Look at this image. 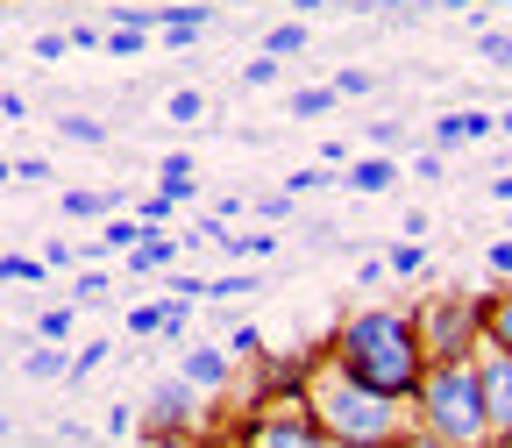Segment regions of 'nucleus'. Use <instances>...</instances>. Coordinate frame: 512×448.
I'll return each instance as SVG.
<instances>
[{"instance_id":"obj_28","label":"nucleus","mask_w":512,"mask_h":448,"mask_svg":"<svg viewBox=\"0 0 512 448\" xmlns=\"http://www.w3.org/2000/svg\"><path fill=\"white\" fill-rule=\"evenodd\" d=\"M292 214H299V200L285 185H271V192H256V200H249V221H292Z\"/></svg>"},{"instance_id":"obj_39","label":"nucleus","mask_w":512,"mask_h":448,"mask_svg":"<svg viewBox=\"0 0 512 448\" xmlns=\"http://www.w3.org/2000/svg\"><path fill=\"white\" fill-rule=\"evenodd\" d=\"M484 264H491L498 278H512V235H498V242H484Z\"/></svg>"},{"instance_id":"obj_26","label":"nucleus","mask_w":512,"mask_h":448,"mask_svg":"<svg viewBox=\"0 0 512 448\" xmlns=\"http://www.w3.org/2000/svg\"><path fill=\"white\" fill-rule=\"evenodd\" d=\"M50 278V264H43V256H22V249H8V256H0V285H43Z\"/></svg>"},{"instance_id":"obj_12","label":"nucleus","mask_w":512,"mask_h":448,"mask_svg":"<svg viewBox=\"0 0 512 448\" xmlns=\"http://www.w3.org/2000/svg\"><path fill=\"white\" fill-rule=\"evenodd\" d=\"M278 249H285L278 221H249V228H228V235H221V256H228V264H271Z\"/></svg>"},{"instance_id":"obj_17","label":"nucleus","mask_w":512,"mask_h":448,"mask_svg":"<svg viewBox=\"0 0 512 448\" xmlns=\"http://www.w3.org/2000/svg\"><path fill=\"white\" fill-rule=\"evenodd\" d=\"M328 185H342V164H320V157H313V164H299V171H285V192H292V200H299V207L313 200V192H328Z\"/></svg>"},{"instance_id":"obj_11","label":"nucleus","mask_w":512,"mask_h":448,"mask_svg":"<svg viewBox=\"0 0 512 448\" xmlns=\"http://www.w3.org/2000/svg\"><path fill=\"white\" fill-rule=\"evenodd\" d=\"M207 29H214V0H171V8H157V36L171 50H192Z\"/></svg>"},{"instance_id":"obj_36","label":"nucleus","mask_w":512,"mask_h":448,"mask_svg":"<svg viewBox=\"0 0 512 448\" xmlns=\"http://www.w3.org/2000/svg\"><path fill=\"white\" fill-rule=\"evenodd\" d=\"M107 441H136V406H107Z\"/></svg>"},{"instance_id":"obj_32","label":"nucleus","mask_w":512,"mask_h":448,"mask_svg":"<svg viewBox=\"0 0 512 448\" xmlns=\"http://www.w3.org/2000/svg\"><path fill=\"white\" fill-rule=\"evenodd\" d=\"M363 136H370V150H406V143H413V128H406V121H370Z\"/></svg>"},{"instance_id":"obj_49","label":"nucleus","mask_w":512,"mask_h":448,"mask_svg":"<svg viewBox=\"0 0 512 448\" xmlns=\"http://www.w3.org/2000/svg\"><path fill=\"white\" fill-rule=\"evenodd\" d=\"M498 128H505V136H512V114H498Z\"/></svg>"},{"instance_id":"obj_30","label":"nucleus","mask_w":512,"mask_h":448,"mask_svg":"<svg viewBox=\"0 0 512 448\" xmlns=\"http://www.w3.org/2000/svg\"><path fill=\"white\" fill-rule=\"evenodd\" d=\"M72 328H79V306H43L36 313V335L43 342H72Z\"/></svg>"},{"instance_id":"obj_38","label":"nucleus","mask_w":512,"mask_h":448,"mask_svg":"<svg viewBox=\"0 0 512 448\" xmlns=\"http://www.w3.org/2000/svg\"><path fill=\"white\" fill-rule=\"evenodd\" d=\"M384 278H392V264H384V256L370 249V256H363V264H356V285L370 292V285H384Z\"/></svg>"},{"instance_id":"obj_51","label":"nucleus","mask_w":512,"mask_h":448,"mask_svg":"<svg viewBox=\"0 0 512 448\" xmlns=\"http://www.w3.org/2000/svg\"><path fill=\"white\" fill-rule=\"evenodd\" d=\"M0 256H8V249H0Z\"/></svg>"},{"instance_id":"obj_46","label":"nucleus","mask_w":512,"mask_h":448,"mask_svg":"<svg viewBox=\"0 0 512 448\" xmlns=\"http://www.w3.org/2000/svg\"><path fill=\"white\" fill-rule=\"evenodd\" d=\"M320 8H335V0H292V15H306V22H313Z\"/></svg>"},{"instance_id":"obj_42","label":"nucleus","mask_w":512,"mask_h":448,"mask_svg":"<svg viewBox=\"0 0 512 448\" xmlns=\"http://www.w3.org/2000/svg\"><path fill=\"white\" fill-rule=\"evenodd\" d=\"M64 50H72V36H64V29H50V36H36V57H43V64H57Z\"/></svg>"},{"instance_id":"obj_8","label":"nucleus","mask_w":512,"mask_h":448,"mask_svg":"<svg viewBox=\"0 0 512 448\" xmlns=\"http://www.w3.org/2000/svg\"><path fill=\"white\" fill-rule=\"evenodd\" d=\"M235 370H242V356H235L228 342H192V349L178 356V377H192L207 399H214V392H228V384H235Z\"/></svg>"},{"instance_id":"obj_5","label":"nucleus","mask_w":512,"mask_h":448,"mask_svg":"<svg viewBox=\"0 0 512 448\" xmlns=\"http://www.w3.org/2000/svg\"><path fill=\"white\" fill-rule=\"evenodd\" d=\"M242 441H256V448H313L320 420H313L306 392H256V413H249Z\"/></svg>"},{"instance_id":"obj_34","label":"nucleus","mask_w":512,"mask_h":448,"mask_svg":"<svg viewBox=\"0 0 512 448\" xmlns=\"http://www.w3.org/2000/svg\"><path fill=\"white\" fill-rule=\"evenodd\" d=\"M335 93H342V100H370V93H377V79L363 72V64H342V72H335Z\"/></svg>"},{"instance_id":"obj_43","label":"nucleus","mask_w":512,"mask_h":448,"mask_svg":"<svg viewBox=\"0 0 512 448\" xmlns=\"http://www.w3.org/2000/svg\"><path fill=\"white\" fill-rule=\"evenodd\" d=\"M15 178H22V185H43V178H50V157H15Z\"/></svg>"},{"instance_id":"obj_23","label":"nucleus","mask_w":512,"mask_h":448,"mask_svg":"<svg viewBox=\"0 0 512 448\" xmlns=\"http://www.w3.org/2000/svg\"><path fill=\"white\" fill-rule=\"evenodd\" d=\"M256 285H264V271H256V264H235V271H214V278H207V299H242V292H256Z\"/></svg>"},{"instance_id":"obj_35","label":"nucleus","mask_w":512,"mask_h":448,"mask_svg":"<svg viewBox=\"0 0 512 448\" xmlns=\"http://www.w3.org/2000/svg\"><path fill=\"white\" fill-rule=\"evenodd\" d=\"M221 342H228V349H235L242 363H256V356H264V335H256V328H249V320H242V328H228Z\"/></svg>"},{"instance_id":"obj_7","label":"nucleus","mask_w":512,"mask_h":448,"mask_svg":"<svg viewBox=\"0 0 512 448\" xmlns=\"http://www.w3.org/2000/svg\"><path fill=\"white\" fill-rule=\"evenodd\" d=\"M477 384H484V413H491V441L512 434V349L477 342Z\"/></svg>"},{"instance_id":"obj_45","label":"nucleus","mask_w":512,"mask_h":448,"mask_svg":"<svg viewBox=\"0 0 512 448\" xmlns=\"http://www.w3.org/2000/svg\"><path fill=\"white\" fill-rule=\"evenodd\" d=\"M484 192H491V200H498V207H505V200H512V171H498V178H491V185H484Z\"/></svg>"},{"instance_id":"obj_47","label":"nucleus","mask_w":512,"mask_h":448,"mask_svg":"<svg viewBox=\"0 0 512 448\" xmlns=\"http://www.w3.org/2000/svg\"><path fill=\"white\" fill-rule=\"evenodd\" d=\"M0 441H15V420H8V413H0Z\"/></svg>"},{"instance_id":"obj_29","label":"nucleus","mask_w":512,"mask_h":448,"mask_svg":"<svg viewBox=\"0 0 512 448\" xmlns=\"http://www.w3.org/2000/svg\"><path fill=\"white\" fill-rule=\"evenodd\" d=\"M164 114H171L178 128H192V121H207V93H200V86H178V93L164 100Z\"/></svg>"},{"instance_id":"obj_40","label":"nucleus","mask_w":512,"mask_h":448,"mask_svg":"<svg viewBox=\"0 0 512 448\" xmlns=\"http://www.w3.org/2000/svg\"><path fill=\"white\" fill-rule=\"evenodd\" d=\"M43 264L50 271H72L79 264V242H43Z\"/></svg>"},{"instance_id":"obj_2","label":"nucleus","mask_w":512,"mask_h":448,"mask_svg":"<svg viewBox=\"0 0 512 448\" xmlns=\"http://www.w3.org/2000/svg\"><path fill=\"white\" fill-rule=\"evenodd\" d=\"M306 406L320 420V441H349V448H384L406 434V399H384L370 384H356L328 349H320L313 377H306Z\"/></svg>"},{"instance_id":"obj_41","label":"nucleus","mask_w":512,"mask_h":448,"mask_svg":"<svg viewBox=\"0 0 512 448\" xmlns=\"http://www.w3.org/2000/svg\"><path fill=\"white\" fill-rule=\"evenodd\" d=\"M107 292V271H79V292H72V306H93Z\"/></svg>"},{"instance_id":"obj_33","label":"nucleus","mask_w":512,"mask_h":448,"mask_svg":"<svg viewBox=\"0 0 512 448\" xmlns=\"http://www.w3.org/2000/svg\"><path fill=\"white\" fill-rule=\"evenodd\" d=\"M100 50H114V57H143V50H150V29H114V22H107V43H100Z\"/></svg>"},{"instance_id":"obj_25","label":"nucleus","mask_w":512,"mask_h":448,"mask_svg":"<svg viewBox=\"0 0 512 448\" xmlns=\"http://www.w3.org/2000/svg\"><path fill=\"white\" fill-rule=\"evenodd\" d=\"M484 342L512 349V292H491V299H484Z\"/></svg>"},{"instance_id":"obj_14","label":"nucleus","mask_w":512,"mask_h":448,"mask_svg":"<svg viewBox=\"0 0 512 448\" xmlns=\"http://www.w3.org/2000/svg\"><path fill=\"white\" fill-rule=\"evenodd\" d=\"M192 178H200V157H192V150H164V157H157V185L171 192L178 207L200 200V185H192Z\"/></svg>"},{"instance_id":"obj_16","label":"nucleus","mask_w":512,"mask_h":448,"mask_svg":"<svg viewBox=\"0 0 512 448\" xmlns=\"http://www.w3.org/2000/svg\"><path fill=\"white\" fill-rule=\"evenodd\" d=\"M136 235H143V221H136V214H121V207H114V214L100 221V235L86 242V256H121V249H128V242H136Z\"/></svg>"},{"instance_id":"obj_24","label":"nucleus","mask_w":512,"mask_h":448,"mask_svg":"<svg viewBox=\"0 0 512 448\" xmlns=\"http://www.w3.org/2000/svg\"><path fill=\"white\" fill-rule=\"evenodd\" d=\"M278 79H285V57H278V50H256V57L242 64V86H249V93H271Z\"/></svg>"},{"instance_id":"obj_13","label":"nucleus","mask_w":512,"mask_h":448,"mask_svg":"<svg viewBox=\"0 0 512 448\" xmlns=\"http://www.w3.org/2000/svg\"><path fill=\"white\" fill-rule=\"evenodd\" d=\"M342 185H349V192H370V200H377V192H392V185H399V157H392V150H363V157L342 164Z\"/></svg>"},{"instance_id":"obj_4","label":"nucleus","mask_w":512,"mask_h":448,"mask_svg":"<svg viewBox=\"0 0 512 448\" xmlns=\"http://www.w3.org/2000/svg\"><path fill=\"white\" fill-rule=\"evenodd\" d=\"M413 320H420V349H427V363L477 356V342H484V299H470V292L420 299V306H413Z\"/></svg>"},{"instance_id":"obj_1","label":"nucleus","mask_w":512,"mask_h":448,"mask_svg":"<svg viewBox=\"0 0 512 448\" xmlns=\"http://www.w3.org/2000/svg\"><path fill=\"white\" fill-rule=\"evenodd\" d=\"M328 356H335L356 384L384 392V399H413V384H420V370H427L420 320H413L406 306H377V299H370V306H349V313L335 320Z\"/></svg>"},{"instance_id":"obj_10","label":"nucleus","mask_w":512,"mask_h":448,"mask_svg":"<svg viewBox=\"0 0 512 448\" xmlns=\"http://www.w3.org/2000/svg\"><path fill=\"white\" fill-rule=\"evenodd\" d=\"M178 256H185V235H171V228H143L136 242L121 249V264L136 271V278H164V271L178 264Z\"/></svg>"},{"instance_id":"obj_9","label":"nucleus","mask_w":512,"mask_h":448,"mask_svg":"<svg viewBox=\"0 0 512 448\" xmlns=\"http://www.w3.org/2000/svg\"><path fill=\"white\" fill-rule=\"evenodd\" d=\"M491 128H498V114H491V107H448V114H434V121H427V143L448 157V150H463V143H484Z\"/></svg>"},{"instance_id":"obj_27","label":"nucleus","mask_w":512,"mask_h":448,"mask_svg":"<svg viewBox=\"0 0 512 448\" xmlns=\"http://www.w3.org/2000/svg\"><path fill=\"white\" fill-rule=\"evenodd\" d=\"M306 43H313V22H306V15H299V22H278V29L264 36V50H278L285 64H292V57H299Z\"/></svg>"},{"instance_id":"obj_22","label":"nucleus","mask_w":512,"mask_h":448,"mask_svg":"<svg viewBox=\"0 0 512 448\" xmlns=\"http://www.w3.org/2000/svg\"><path fill=\"white\" fill-rule=\"evenodd\" d=\"M57 136H64V143H79V150H107V121H100V114H64V121H57Z\"/></svg>"},{"instance_id":"obj_31","label":"nucleus","mask_w":512,"mask_h":448,"mask_svg":"<svg viewBox=\"0 0 512 448\" xmlns=\"http://www.w3.org/2000/svg\"><path fill=\"white\" fill-rule=\"evenodd\" d=\"M107 356H114L107 342H86V349H72V363H64V384H86V377H93Z\"/></svg>"},{"instance_id":"obj_15","label":"nucleus","mask_w":512,"mask_h":448,"mask_svg":"<svg viewBox=\"0 0 512 448\" xmlns=\"http://www.w3.org/2000/svg\"><path fill=\"white\" fill-rule=\"evenodd\" d=\"M64 363H72V342H29V356H22V370L36 377V384H64Z\"/></svg>"},{"instance_id":"obj_19","label":"nucleus","mask_w":512,"mask_h":448,"mask_svg":"<svg viewBox=\"0 0 512 448\" xmlns=\"http://www.w3.org/2000/svg\"><path fill=\"white\" fill-rule=\"evenodd\" d=\"M335 107H342L335 79H328V86H299V93L285 100V114H292V121H320V114H335Z\"/></svg>"},{"instance_id":"obj_37","label":"nucleus","mask_w":512,"mask_h":448,"mask_svg":"<svg viewBox=\"0 0 512 448\" xmlns=\"http://www.w3.org/2000/svg\"><path fill=\"white\" fill-rule=\"evenodd\" d=\"M484 64H498V72H512V36H498V29H484Z\"/></svg>"},{"instance_id":"obj_20","label":"nucleus","mask_w":512,"mask_h":448,"mask_svg":"<svg viewBox=\"0 0 512 448\" xmlns=\"http://www.w3.org/2000/svg\"><path fill=\"white\" fill-rule=\"evenodd\" d=\"M384 264H392V278H427V242L420 235H399L392 249H384Z\"/></svg>"},{"instance_id":"obj_18","label":"nucleus","mask_w":512,"mask_h":448,"mask_svg":"<svg viewBox=\"0 0 512 448\" xmlns=\"http://www.w3.org/2000/svg\"><path fill=\"white\" fill-rule=\"evenodd\" d=\"M64 214H72V221H107L114 207H128L121 200V192H79V185H64V200H57Z\"/></svg>"},{"instance_id":"obj_48","label":"nucleus","mask_w":512,"mask_h":448,"mask_svg":"<svg viewBox=\"0 0 512 448\" xmlns=\"http://www.w3.org/2000/svg\"><path fill=\"white\" fill-rule=\"evenodd\" d=\"M8 178H15V164H8V157H0V185H8Z\"/></svg>"},{"instance_id":"obj_3","label":"nucleus","mask_w":512,"mask_h":448,"mask_svg":"<svg viewBox=\"0 0 512 448\" xmlns=\"http://www.w3.org/2000/svg\"><path fill=\"white\" fill-rule=\"evenodd\" d=\"M413 434L420 441H448V448H470V441H491V413H484V384H477V356H448V363H427L420 384H413Z\"/></svg>"},{"instance_id":"obj_50","label":"nucleus","mask_w":512,"mask_h":448,"mask_svg":"<svg viewBox=\"0 0 512 448\" xmlns=\"http://www.w3.org/2000/svg\"><path fill=\"white\" fill-rule=\"evenodd\" d=\"M505 221H512V200H505Z\"/></svg>"},{"instance_id":"obj_21","label":"nucleus","mask_w":512,"mask_h":448,"mask_svg":"<svg viewBox=\"0 0 512 448\" xmlns=\"http://www.w3.org/2000/svg\"><path fill=\"white\" fill-rule=\"evenodd\" d=\"M128 214H136L143 228H171V221H178V200L157 185V192H136V200H128Z\"/></svg>"},{"instance_id":"obj_44","label":"nucleus","mask_w":512,"mask_h":448,"mask_svg":"<svg viewBox=\"0 0 512 448\" xmlns=\"http://www.w3.org/2000/svg\"><path fill=\"white\" fill-rule=\"evenodd\" d=\"M64 36H72V50H100V43H107V29H93V22H79V29H64Z\"/></svg>"},{"instance_id":"obj_6","label":"nucleus","mask_w":512,"mask_h":448,"mask_svg":"<svg viewBox=\"0 0 512 448\" xmlns=\"http://www.w3.org/2000/svg\"><path fill=\"white\" fill-rule=\"evenodd\" d=\"M200 406H207V392L171 370L164 384L143 392V441H192L200 434Z\"/></svg>"}]
</instances>
